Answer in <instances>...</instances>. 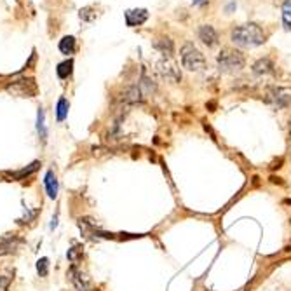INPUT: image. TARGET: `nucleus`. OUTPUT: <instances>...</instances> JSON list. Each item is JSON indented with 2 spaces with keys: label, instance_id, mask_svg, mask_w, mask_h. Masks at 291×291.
I'll use <instances>...</instances> for the list:
<instances>
[{
  "label": "nucleus",
  "instance_id": "b1692460",
  "mask_svg": "<svg viewBox=\"0 0 291 291\" xmlns=\"http://www.w3.org/2000/svg\"><path fill=\"white\" fill-rule=\"evenodd\" d=\"M140 87H145L146 91H155V84H153L150 78H146V77H143L142 78V85Z\"/></svg>",
  "mask_w": 291,
  "mask_h": 291
},
{
  "label": "nucleus",
  "instance_id": "39448f33",
  "mask_svg": "<svg viewBox=\"0 0 291 291\" xmlns=\"http://www.w3.org/2000/svg\"><path fill=\"white\" fill-rule=\"evenodd\" d=\"M157 72H159L166 80L174 82V84L181 80V72L173 58H164V60H160L159 63H157Z\"/></svg>",
  "mask_w": 291,
  "mask_h": 291
},
{
  "label": "nucleus",
  "instance_id": "412c9836",
  "mask_svg": "<svg viewBox=\"0 0 291 291\" xmlns=\"http://www.w3.org/2000/svg\"><path fill=\"white\" fill-rule=\"evenodd\" d=\"M37 272H39L40 277H46L47 274H49V258H40L39 262H37Z\"/></svg>",
  "mask_w": 291,
  "mask_h": 291
},
{
  "label": "nucleus",
  "instance_id": "dca6fc26",
  "mask_svg": "<svg viewBox=\"0 0 291 291\" xmlns=\"http://www.w3.org/2000/svg\"><path fill=\"white\" fill-rule=\"evenodd\" d=\"M72 70H73V60H67V61H63V63L58 65L56 73L60 78H68L72 75Z\"/></svg>",
  "mask_w": 291,
  "mask_h": 291
},
{
  "label": "nucleus",
  "instance_id": "4468645a",
  "mask_svg": "<svg viewBox=\"0 0 291 291\" xmlns=\"http://www.w3.org/2000/svg\"><path fill=\"white\" fill-rule=\"evenodd\" d=\"M253 72H255L256 75H269L274 72V63L269 58H262V60H258L253 65Z\"/></svg>",
  "mask_w": 291,
  "mask_h": 291
},
{
  "label": "nucleus",
  "instance_id": "f3484780",
  "mask_svg": "<svg viewBox=\"0 0 291 291\" xmlns=\"http://www.w3.org/2000/svg\"><path fill=\"white\" fill-rule=\"evenodd\" d=\"M39 166H40V162H39V160H35V162H32L28 167H23V169L16 171V173H9V174H11L12 178H16V180H23L25 176H30L33 171L39 169Z\"/></svg>",
  "mask_w": 291,
  "mask_h": 291
},
{
  "label": "nucleus",
  "instance_id": "6e6552de",
  "mask_svg": "<svg viewBox=\"0 0 291 291\" xmlns=\"http://www.w3.org/2000/svg\"><path fill=\"white\" fill-rule=\"evenodd\" d=\"M197 35H199L201 42L206 44L208 47H213L218 44V32L211 25H201L197 30Z\"/></svg>",
  "mask_w": 291,
  "mask_h": 291
},
{
  "label": "nucleus",
  "instance_id": "4be33fe9",
  "mask_svg": "<svg viewBox=\"0 0 291 291\" xmlns=\"http://www.w3.org/2000/svg\"><path fill=\"white\" fill-rule=\"evenodd\" d=\"M67 258L70 260L73 265H77V263L80 262V258H82V249L80 248H70L68 249V253H67Z\"/></svg>",
  "mask_w": 291,
  "mask_h": 291
},
{
  "label": "nucleus",
  "instance_id": "aec40b11",
  "mask_svg": "<svg viewBox=\"0 0 291 291\" xmlns=\"http://www.w3.org/2000/svg\"><path fill=\"white\" fill-rule=\"evenodd\" d=\"M37 131H39L40 138L46 140L47 131H46V124H44V110L39 108V114H37Z\"/></svg>",
  "mask_w": 291,
  "mask_h": 291
},
{
  "label": "nucleus",
  "instance_id": "0eeeda50",
  "mask_svg": "<svg viewBox=\"0 0 291 291\" xmlns=\"http://www.w3.org/2000/svg\"><path fill=\"white\" fill-rule=\"evenodd\" d=\"M121 101L126 105H136L143 101V89L140 85H129L121 92Z\"/></svg>",
  "mask_w": 291,
  "mask_h": 291
},
{
  "label": "nucleus",
  "instance_id": "423d86ee",
  "mask_svg": "<svg viewBox=\"0 0 291 291\" xmlns=\"http://www.w3.org/2000/svg\"><path fill=\"white\" fill-rule=\"evenodd\" d=\"M5 89H7V92H11V94H14V96H26V98H32V96H35V92H37V85L32 78L14 80Z\"/></svg>",
  "mask_w": 291,
  "mask_h": 291
},
{
  "label": "nucleus",
  "instance_id": "a211bd4d",
  "mask_svg": "<svg viewBox=\"0 0 291 291\" xmlns=\"http://www.w3.org/2000/svg\"><path fill=\"white\" fill-rule=\"evenodd\" d=\"M68 108H70V105H68L67 98H60V100H58V105H56V117L60 122H63L65 119H67Z\"/></svg>",
  "mask_w": 291,
  "mask_h": 291
},
{
  "label": "nucleus",
  "instance_id": "ddd939ff",
  "mask_svg": "<svg viewBox=\"0 0 291 291\" xmlns=\"http://www.w3.org/2000/svg\"><path fill=\"white\" fill-rule=\"evenodd\" d=\"M19 241L18 237L14 235H5V237H0V256L7 255V253H12L16 248H18Z\"/></svg>",
  "mask_w": 291,
  "mask_h": 291
},
{
  "label": "nucleus",
  "instance_id": "f03ea898",
  "mask_svg": "<svg viewBox=\"0 0 291 291\" xmlns=\"http://www.w3.org/2000/svg\"><path fill=\"white\" fill-rule=\"evenodd\" d=\"M218 68L225 73H234V72H239L244 68L246 65V58L241 51L232 49V47H223L220 51L217 58Z\"/></svg>",
  "mask_w": 291,
  "mask_h": 291
},
{
  "label": "nucleus",
  "instance_id": "bb28decb",
  "mask_svg": "<svg viewBox=\"0 0 291 291\" xmlns=\"http://www.w3.org/2000/svg\"><path fill=\"white\" fill-rule=\"evenodd\" d=\"M56 225H58V218L54 217V218H53V223H51V228H54V227H56Z\"/></svg>",
  "mask_w": 291,
  "mask_h": 291
},
{
  "label": "nucleus",
  "instance_id": "5701e85b",
  "mask_svg": "<svg viewBox=\"0 0 291 291\" xmlns=\"http://www.w3.org/2000/svg\"><path fill=\"white\" fill-rule=\"evenodd\" d=\"M92 9L91 7H84L80 9V18L84 19V21H92V19L96 18V14H91Z\"/></svg>",
  "mask_w": 291,
  "mask_h": 291
},
{
  "label": "nucleus",
  "instance_id": "6ab92c4d",
  "mask_svg": "<svg viewBox=\"0 0 291 291\" xmlns=\"http://www.w3.org/2000/svg\"><path fill=\"white\" fill-rule=\"evenodd\" d=\"M283 25L284 30H291V0H286L283 5Z\"/></svg>",
  "mask_w": 291,
  "mask_h": 291
},
{
  "label": "nucleus",
  "instance_id": "9b49d317",
  "mask_svg": "<svg viewBox=\"0 0 291 291\" xmlns=\"http://www.w3.org/2000/svg\"><path fill=\"white\" fill-rule=\"evenodd\" d=\"M153 47H155L159 53H162L166 58H173L174 54V44L169 37H159V39L153 40Z\"/></svg>",
  "mask_w": 291,
  "mask_h": 291
},
{
  "label": "nucleus",
  "instance_id": "7ed1b4c3",
  "mask_svg": "<svg viewBox=\"0 0 291 291\" xmlns=\"http://www.w3.org/2000/svg\"><path fill=\"white\" fill-rule=\"evenodd\" d=\"M180 58H181L183 68H187V70H190V72H201V70H204L208 65L204 54L190 42L183 44V47H181V51H180Z\"/></svg>",
  "mask_w": 291,
  "mask_h": 291
},
{
  "label": "nucleus",
  "instance_id": "9d476101",
  "mask_svg": "<svg viewBox=\"0 0 291 291\" xmlns=\"http://www.w3.org/2000/svg\"><path fill=\"white\" fill-rule=\"evenodd\" d=\"M68 276H70V281L73 283V286H75V290L77 291H91V283H89V279L80 272V270H77L75 267H72L70 272H68Z\"/></svg>",
  "mask_w": 291,
  "mask_h": 291
},
{
  "label": "nucleus",
  "instance_id": "f8f14e48",
  "mask_svg": "<svg viewBox=\"0 0 291 291\" xmlns=\"http://www.w3.org/2000/svg\"><path fill=\"white\" fill-rule=\"evenodd\" d=\"M44 185H46V192L47 196L51 197V199H56L58 197V180H56V174H54L53 169H49L46 173V176H44Z\"/></svg>",
  "mask_w": 291,
  "mask_h": 291
},
{
  "label": "nucleus",
  "instance_id": "1a4fd4ad",
  "mask_svg": "<svg viewBox=\"0 0 291 291\" xmlns=\"http://www.w3.org/2000/svg\"><path fill=\"white\" fill-rule=\"evenodd\" d=\"M146 19H148V11L146 9H129V11H126L128 26H142Z\"/></svg>",
  "mask_w": 291,
  "mask_h": 291
},
{
  "label": "nucleus",
  "instance_id": "a878e982",
  "mask_svg": "<svg viewBox=\"0 0 291 291\" xmlns=\"http://www.w3.org/2000/svg\"><path fill=\"white\" fill-rule=\"evenodd\" d=\"M35 217H37V211H30V213H28V215H25V218H23V220H19V221H21V223H26V221L33 220Z\"/></svg>",
  "mask_w": 291,
  "mask_h": 291
},
{
  "label": "nucleus",
  "instance_id": "393cba45",
  "mask_svg": "<svg viewBox=\"0 0 291 291\" xmlns=\"http://www.w3.org/2000/svg\"><path fill=\"white\" fill-rule=\"evenodd\" d=\"M9 284H11V277H9V276H2V277H0V291H7Z\"/></svg>",
  "mask_w": 291,
  "mask_h": 291
},
{
  "label": "nucleus",
  "instance_id": "cd10ccee",
  "mask_svg": "<svg viewBox=\"0 0 291 291\" xmlns=\"http://www.w3.org/2000/svg\"><path fill=\"white\" fill-rule=\"evenodd\" d=\"M290 138H291V119H290Z\"/></svg>",
  "mask_w": 291,
  "mask_h": 291
},
{
  "label": "nucleus",
  "instance_id": "20e7f679",
  "mask_svg": "<svg viewBox=\"0 0 291 291\" xmlns=\"http://www.w3.org/2000/svg\"><path fill=\"white\" fill-rule=\"evenodd\" d=\"M265 101L276 108H286L291 105V89L279 87V85H270L265 89Z\"/></svg>",
  "mask_w": 291,
  "mask_h": 291
},
{
  "label": "nucleus",
  "instance_id": "2eb2a0df",
  "mask_svg": "<svg viewBox=\"0 0 291 291\" xmlns=\"http://www.w3.org/2000/svg\"><path fill=\"white\" fill-rule=\"evenodd\" d=\"M75 37H72V35H67V37H63V39L60 40V51H61V54H73L75 53Z\"/></svg>",
  "mask_w": 291,
  "mask_h": 291
},
{
  "label": "nucleus",
  "instance_id": "f257e3e1",
  "mask_svg": "<svg viewBox=\"0 0 291 291\" xmlns=\"http://www.w3.org/2000/svg\"><path fill=\"white\" fill-rule=\"evenodd\" d=\"M230 40L241 47H256L265 44L267 35L256 23H248V25L235 26L230 32Z\"/></svg>",
  "mask_w": 291,
  "mask_h": 291
}]
</instances>
